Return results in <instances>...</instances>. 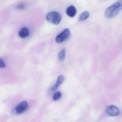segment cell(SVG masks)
<instances>
[{"label": "cell", "instance_id": "cell-1", "mask_svg": "<svg viewBox=\"0 0 122 122\" xmlns=\"http://www.w3.org/2000/svg\"><path fill=\"white\" fill-rule=\"evenodd\" d=\"M122 10V0H117L108 7L105 11L104 15L107 19H112L116 16Z\"/></svg>", "mask_w": 122, "mask_h": 122}, {"label": "cell", "instance_id": "cell-2", "mask_svg": "<svg viewBox=\"0 0 122 122\" xmlns=\"http://www.w3.org/2000/svg\"><path fill=\"white\" fill-rule=\"evenodd\" d=\"M46 20L49 23L57 25L60 24L61 20V15L57 11H51L46 15Z\"/></svg>", "mask_w": 122, "mask_h": 122}, {"label": "cell", "instance_id": "cell-3", "mask_svg": "<svg viewBox=\"0 0 122 122\" xmlns=\"http://www.w3.org/2000/svg\"><path fill=\"white\" fill-rule=\"evenodd\" d=\"M70 35V31L69 29H65L60 33L58 35L56 38V41L57 43H62L67 40Z\"/></svg>", "mask_w": 122, "mask_h": 122}, {"label": "cell", "instance_id": "cell-4", "mask_svg": "<svg viewBox=\"0 0 122 122\" xmlns=\"http://www.w3.org/2000/svg\"><path fill=\"white\" fill-rule=\"evenodd\" d=\"M106 114L110 116H117L120 114V110L115 106H109L106 108Z\"/></svg>", "mask_w": 122, "mask_h": 122}, {"label": "cell", "instance_id": "cell-5", "mask_svg": "<svg viewBox=\"0 0 122 122\" xmlns=\"http://www.w3.org/2000/svg\"><path fill=\"white\" fill-rule=\"evenodd\" d=\"M27 108H28V103L25 101H22L19 103L15 107V113L17 114H21V113L25 112Z\"/></svg>", "mask_w": 122, "mask_h": 122}, {"label": "cell", "instance_id": "cell-6", "mask_svg": "<svg viewBox=\"0 0 122 122\" xmlns=\"http://www.w3.org/2000/svg\"><path fill=\"white\" fill-rule=\"evenodd\" d=\"M64 81V76H63V75H60V76L58 77V78H57V81H56L54 85L52 87V88L51 89V91L52 92L56 91L58 89V87H59L63 83Z\"/></svg>", "mask_w": 122, "mask_h": 122}, {"label": "cell", "instance_id": "cell-7", "mask_svg": "<svg viewBox=\"0 0 122 122\" xmlns=\"http://www.w3.org/2000/svg\"><path fill=\"white\" fill-rule=\"evenodd\" d=\"M66 13L67 15L70 17H74L77 13V10L75 6L70 5L67 8Z\"/></svg>", "mask_w": 122, "mask_h": 122}, {"label": "cell", "instance_id": "cell-8", "mask_svg": "<svg viewBox=\"0 0 122 122\" xmlns=\"http://www.w3.org/2000/svg\"><path fill=\"white\" fill-rule=\"evenodd\" d=\"M30 32L27 27H24L20 29L19 32V36L21 38H26L29 36Z\"/></svg>", "mask_w": 122, "mask_h": 122}, {"label": "cell", "instance_id": "cell-9", "mask_svg": "<svg viewBox=\"0 0 122 122\" xmlns=\"http://www.w3.org/2000/svg\"><path fill=\"white\" fill-rule=\"evenodd\" d=\"M89 15H90L89 12H88V11H85L83 13H81V14L79 15V21H84V20H86L87 19H88Z\"/></svg>", "mask_w": 122, "mask_h": 122}, {"label": "cell", "instance_id": "cell-10", "mask_svg": "<svg viewBox=\"0 0 122 122\" xmlns=\"http://www.w3.org/2000/svg\"><path fill=\"white\" fill-rule=\"evenodd\" d=\"M66 57V50L64 48L62 49L58 53V60L61 61H63L64 60Z\"/></svg>", "mask_w": 122, "mask_h": 122}, {"label": "cell", "instance_id": "cell-11", "mask_svg": "<svg viewBox=\"0 0 122 122\" xmlns=\"http://www.w3.org/2000/svg\"><path fill=\"white\" fill-rule=\"evenodd\" d=\"M61 97H62L61 92L60 91H57L54 93V94L53 95V97H52V99H53L54 101H57V100H58L60 98H61Z\"/></svg>", "mask_w": 122, "mask_h": 122}, {"label": "cell", "instance_id": "cell-12", "mask_svg": "<svg viewBox=\"0 0 122 122\" xmlns=\"http://www.w3.org/2000/svg\"><path fill=\"white\" fill-rule=\"evenodd\" d=\"M25 5L24 4L19 3V4H17L16 8H17V9H19V10H22V9H24V8H25Z\"/></svg>", "mask_w": 122, "mask_h": 122}, {"label": "cell", "instance_id": "cell-13", "mask_svg": "<svg viewBox=\"0 0 122 122\" xmlns=\"http://www.w3.org/2000/svg\"><path fill=\"white\" fill-rule=\"evenodd\" d=\"M0 63H1V68H4L5 67V64L4 63V61L2 60V58H1L0 59Z\"/></svg>", "mask_w": 122, "mask_h": 122}]
</instances>
